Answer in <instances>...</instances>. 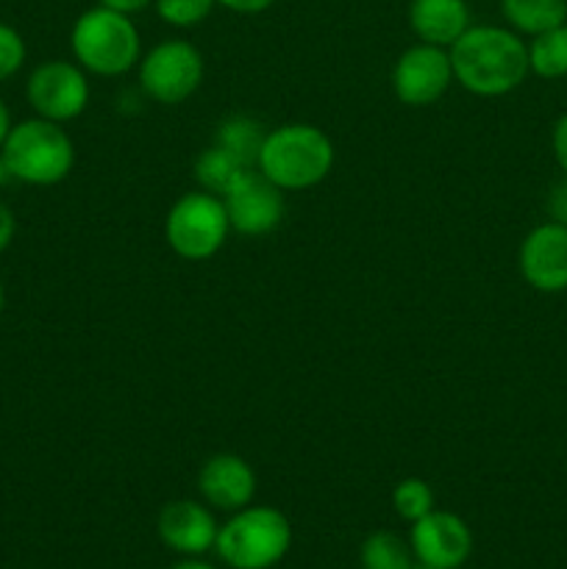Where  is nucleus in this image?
Returning <instances> with one entry per match:
<instances>
[{
  "label": "nucleus",
  "instance_id": "nucleus-29",
  "mask_svg": "<svg viewBox=\"0 0 567 569\" xmlns=\"http://www.w3.org/2000/svg\"><path fill=\"white\" fill-rule=\"evenodd\" d=\"M9 131H11V114H9V109H6L3 100H0V148H3Z\"/></svg>",
  "mask_w": 567,
  "mask_h": 569
},
{
  "label": "nucleus",
  "instance_id": "nucleus-10",
  "mask_svg": "<svg viewBox=\"0 0 567 569\" xmlns=\"http://www.w3.org/2000/svg\"><path fill=\"white\" fill-rule=\"evenodd\" d=\"M231 231L242 237H265L276 231L284 220V189H278L270 178L261 176L259 170H250L237 187L222 194Z\"/></svg>",
  "mask_w": 567,
  "mask_h": 569
},
{
  "label": "nucleus",
  "instance_id": "nucleus-23",
  "mask_svg": "<svg viewBox=\"0 0 567 569\" xmlns=\"http://www.w3.org/2000/svg\"><path fill=\"white\" fill-rule=\"evenodd\" d=\"M22 64H26V42L17 28L0 22V81L20 72Z\"/></svg>",
  "mask_w": 567,
  "mask_h": 569
},
{
  "label": "nucleus",
  "instance_id": "nucleus-14",
  "mask_svg": "<svg viewBox=\"0 0 567 569\" xmlns=\"http://www.w3.org/2000/svg\"><path fill=\"white\" fill-rule=\"evenodd\" d=\"M198 492L209 509L233 511L245 509L256 498V472L242 456L217 453L203 461L198 472Z\"/></svg>",
  "mask_w": 567,
  "mask_h": 569
},
{
  "label": "nucleus",
  "instance_id": "nucleus-2",
  "mask_svg": "<svg viewBox=\"0 0 567 569\" xmlns=\"http://www.w3.org/2000/svg\"><path fill=\"white\" fill-rule=\"evenodd\" d=\"M334 167V142L309 122H287L267 131L256 170L284 192L311 189L328 178Z\"/></svg>",
  "mask_w": 567,
  "mask_h": 569
},
{
  "label": "nucleus",
  "instance_id": "nucleus-5",
  "mask_svg": "<svg viewBox=\"0 0 567 569\" xmlns=\"http://www.w3.org/2000/svg\"><path fill=\"white\" fill-rule=\"evenodd\" d=\"M0 156H3L9 178L31 183V187L61 183L76 164V148L61 122L42 120V117L11 126Z\"/></svg>",
  "mask_w": 567,
  "mask_h": 569
},
{
  "label": "nucleus",
  "instance_id": "nucleus-6",
  "mask_svg": "<svg viewBox=\"0 0 567 569\" xmlns=\"http://www.w3.org/2000/svg\"><path fill=\"white\" fill-rule=\"evenodd\" d=\"M231 222L217 194L187 192L172 203L165 220V239L172 253L187 261H206L226 244Z\"/></svg>",
  "mask_w": 567,
  "mask_h": 569
},
{
  "label": "nucleus",
  "instance_id": "nucleus-26",
  "mask_svg": "<svg viewBox=\"0 0 567 569\" xmlns=\"http://www.w3.org/2000/svg\"><path fill=\"white\" fill-rule=\"evenodd\" d=\"M276 0H217V6L228 11H237V14H259L267 11Z\"/></svg>",
  "mask_w": 567,
  "mask_h": 569
},
{
  "label": "nucleus",
  "instance_id": "nucleus-22",
  "mask_svg": "<svg viewBox=\"0 0 567 569\" xmlns=\"http://www.w3.org/2000/svg\"><path fill=\"white\" fill-rule=\"evenodd\" d=\"M217 0H153L156 14L172 28H195L211 14Z\"/></svg>",
  "mask_w": 567,
  "mask_h": 569
},
{
  "label": "nucleus",
  "instance_id": "nucleus-11",
  "mask_svg": "<svg viewBox=\"0 0 567 569\" xmlns=\"http://www.w3.org/2000/svg\"><path fill=\"white\" fill-rule=\"evenodd\" d=\"M409 545L420 565L459 569L472 553V533L459 515L434 509L417 522H411Z\"/></svg>",
  "mask_w": 567,
  "mask_h": 569
},
{
  "label": "nucleus",
  "instance_id": "nucleus-1",
  "mask_svg": "<svg viewBox=\"0 0 567 569\" xmlns=\"http://www.w3.org/2000/svg\"><path fill=\"white\" fill-rule=\"evenodd\" d=\"M454 78L478 98H500L526 81L528 44L500 26H470L448 48Z\"/></svg>",
  "mask_w": 567,
  "mask_h": 569
},
{
  "label": "nucleus",
  "instance_id": "nucleus-13",
  "mask_svg": "<svg viewBox=\"0 0 567 569\" xmlns=\"http://www.w3.org/2000/svg\"><path fill=\"white\" fill-rule=\"evenodd\" d=\"M156 531H159L161 545L167 550L183 556V559H198V556L215 550L220 526L215 520V509H209L206 503H198V500H170L159 511Z\"/></svg>",
  "mask_w": 567,
  "mask_h": 569
},
{
  "label": "nucleus",
  "instance_id": "nucleus-17",
  "mask_svg": "<svg viewBox=\"0 0 567 569\" xmlns=\"http://www.w3.org/2000/svg\"><path fill=\"white\" fill-rule=\"evenodd\" d=\"M250 170H256V167H248L245 161H239L237 156L222 150L220 144H211V148H206L203 153L195 159V181L200 183L203 192L217 194V198L231 192Z\"/></svg>",
  "mask_w": 567,
  "mask_h": 569
},
{
  "label": "nucleus",
  "instance_id": "nucleus-8",
  "mask_svg": "<svg viewBox=\"0 0 567 569\" xmlns=\"http://www.w3.org/2000/svg\"><path fill=\"white\" fill-rule=\"evenodd\" d=\"M26 98L42 120H76L89 103V81L83 76V67L76 64V61H44L28 78Z\"/></svg>",
  "mask_w": 567,
  "mask_h": 569
},
{
  "label": "nucleus",
  "instance_id": "nucleus-21",
  "mask_svg": "<svg viewBox=\"0 0 567 569\" xmlns=\"http://www.w3.org/2000/svg\"><path fill=\"white\" fill-rule=\"evenodd\" d=\"M392 509L398 511L400 520H406L411 526L420 517H426L428 511L437 509L434 506V489L422 478H404L392 489Z\"/></svg>",
  "mask_w": 567,
  "mask_h": 569
},
{
  "label": "nucleus",
  "instance_id": "nucleus-9",
  "mask_svg": "<svg viewBox=\"0 0 567 569\" xmlns=\"http://www.w3.org/2000/svg\"><path fill=\"white\" fill-rule=\"evenodd\" d=\"M454 81L448 48H437V44L428 42L406 48L392 67L395 98L404 106H415V109L437 103L439 98H445Z\"/></svg>",
  "mask_w": 567,
  "mask_h": 569
},
{
  "label": "nucleus",
  "instance_id": "nucleus-33",
  "mask_svg": "<svg viewBox=\"0 0 567 569\" xmlns=\"http://www.w3.org/2000/svg\"><path fill=\"white\" fill-rule=\"evenodd\" d=\"M411 569H437V567H428V565H420V561H417V565L411 567Z\"/></svg>",
  "mask_w": 567,
  "mask_h": 569
},
{
  "label": "nucleus",
  "instance_id": "nucleus-20",
  "mask_svg": "<svg viewBox=\"0 0 567 569\" xmlns=\"http://www.w3.org/2000/svg\"><path fill=\"white\" fill-rule=\"evenodd\" d=\"M361 569H411L417 565L409 539L395 531H372L361 542Z\"/></svg>",
  "mask_w": 567,
  "mask_h": 569
},
{
  "label": "nucleus",
  "instance_id": "nucleus-30",
  "mask_svg": "<svg viewBox=\"0 0 567 569\" xmlns=\"http://www.w3.org/2000/svg\"><path fill=\"white\" fill-rule=\"evenodd\" d=\"M172 569H217L215 565H209V561H200V556L198 559H183V561H178L176 567Z\"/></svg>",
  "mask_w": 567,
  "mask_h": 569
},
{
  "label": "nucleus",
  "instance_id": "nucleus-15",
  "mask_svg": "<svg viewBox=\"0 0 567 569\" xmlns=\"http://www.w3.org/2000/svg\"><path fill=\"white\" fill-rule=\"evenodd\" d=\"M409 28L420 42L450 48L470 28L467 0H411Z\"/></svg>",
  "mask_w": 567,
  "mask_h": 569
},
{
  "label": "nucleus",
  "instance_id": "nucleus-3",
  "mask_svg": "<svg viewBox=\"0 0 567 569\" xmlns=\"http://www.w3.org/2000/svg\"><path fill=\"white\" fill-rule=\"evenodd\" d=\"M292 548V526L272 506H245L217 531L215 553L231 569H272Z\"/></svg>",
  "mask_w": 567,
  "mask_h": 569
},
{
  "label": "nucleus",
  "instance_id": "nucleus-28",
  "mask_svg": "<svg viewBox=\"0 0 567 569\" xmlns=\"http://www.w3.org/2000/svg\"><path fill=\"white\" fill-rule=\"evenodd\" d=\"M100 6H106V9H115L120 11V14H139V11H145L148 6H153V0H98Z\"/></svg>",
  "mask_w": 567,
  "mask_h": 569
},
{
  "label": "nucleus",
  "instance_id": "nucleus-18",
  "mask_svg": "<svg viewBox=\"0 0 567 569\" xmlns=\"http://www.w3.org/2000/svg\"><path fill=\"white\" fill-rule=\"evenodd\" d=\"M265 137L267 131L259 120H253V117L248 114H231L217 126L215 144H220L222 150L237 156V159L245 161L248 167H256Z\"/></svg>",
  "mask_w": 567,
  "mask_h": 569
},
{
  "label": "nucleus",
  "instance_id": "nucleus-12",
  "mask_svg": "<svg viewBox=\"0 0 567 569\" xmlns=\"http://www.w3.org/2000/svg\"><path fill=\"white\" fill-rule=\"evenodd\" d=\"M517 267L523 281L545 295L567 289V226L543 222L526 233L517 250Z\"/></svg>",
  "mask_w": 567,
  "mask_h": 569
},
{
  "label": "nucleus",
  "instance_id": "nucleus-19",
  "mask_svg": "<svg viewBox=\"0 0 567 569\" xmlns=\"http://www.w3.org/2000/svg\"><path fill=\"white\" fill-rule=\"evenodd\" d=\"M528 70L545 81L567 76V22L531 37L528 44Z\"/></svg>",
  "mask_w": 567,
  "mask_h": 569
},
{
  "label": "nucleus",
  "instance_id": "nucleus-25",
  "mask_svg": "<svg viewBox=\"0 0 567 569\" xmlns=\"http://www.w3.org/2000/svg\"><path fill=\"white\" fill-rule=\"evenodd\" d=\"M548 211H550V220L567 226V176H565V181L556 183V187L550 189Z\"/></svg>",
  "mask_w": 567,
  "mask_h": 569
},
{
  "label": "nucleus",
  "instance_id": "nucleus-27",
  "mask_svg": "<svg viewBox=\"0 0 567 569\" xmlns=\"http://www.w3.org/2000/svg\"><path fill=\"white\" fill-rule=\"evenodd\" d=\"M17 231V220H14V211L9 209L6 203H0V253L11 244Z\"/></svg>",
  "mask_w": 567,
  "mask_h": 569
},
{
  "label": "nucleus",
  "instance_id": "nucleus-7",
  "mask_svg": "<svg viewBox=\"0 0 567 569\" xmlns=\"http://www.w3.org/2000/svg\"><path fill=\"white\" fill-rule=\"evenodd\" d=\"M203 83V56L187 39H165L139 59V87L150 100L178 106Z\"/></svg>",
  "mask_w": 567,
  "mask_h": 569
},
{
  "label": "nucleus",
  "instance_id": "nucleus-4",
  "mask_svg": "<svg viewBox=\"0 0 567 569\" xmlns=\"http://www.w3.org/2000/svg\"><path fill=\"white\" fill-rule=\"evenodd\" d=\"M70 48L76 64L106 78L126 76L142 59V39L131 17L100 3L78 17L70 31Z\"/></svg>",
  "mask_w": 567,
  "mask_h": 569
},
{
  "label": "nucleus",
  "instance_id": "nucleus-32",
  "mask_svg": "<svg viewBox=\"0 0 567 569\" xmlns=\"http://www.w3.org/2000/svg\"><path fill=\"white\" fill-rule=\"evenodd\" d=\"M3 303H6V292H3V278H0V311H3Z\"/></svg>",
  "mask_w": 567,
  "mask_h": 569
},
{
  "label": "nucleus",
  "instance_id": "nucleus-24",
  "mask_svg": "<svg viewBox=\"0 0 567 569\" xmlns=\"http://www.w3.org/2000/svg\"><path fill=\"white\" fill-rule=\"evenodd\" d=\"M550 148H554L556 164H559L561 172L567 176V111L556 120L554 133H550Z\"/></svg>",
  "mask_w": 567,
  "mask_h": 569
},
{
  "label": "nucleus",
  "instance_id": "nucleus-16",
  "mask_svg": "<svg viewBox=\"0 0 567 569\" xmlns=\"http://www.w3.org/2000/svg\"><path fill=\"white\" fill-rule=\"evenodd\" d=\"M500 14L515 33L537 37L567 22V0H500Z\"/></svg>",
  "mask_w": 567,
  "mask_h": 569
},
{
  "label": "nucleus",
  "instance_id": "nucleus-31",
  "mask_svg": "<svg viewBox=\"0 0 567 569\" xmlns=\"http://www.w3.org/2000/svg\"><path fill=\"white\" fill-rule=\"evenodd\" d=\"M6 178H9V170H6L3 156H0V187H3V183H6Z\"/></svg>",
  "mask_w": 567,
  "mask_h": 569
}]
</instances>
